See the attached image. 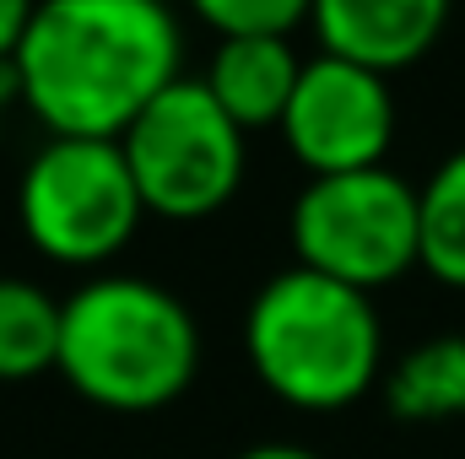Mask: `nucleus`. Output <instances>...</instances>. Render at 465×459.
I'll return each mask as SVG.
<instances>
[{
    "label": "nucleus",
    "instance_id": "nucleus-13",
    "mask_svg": "<svg viewBox=\"0 0 465 459\" xmlns=\"http://www.w3.org/2000/svg\"><path fill=\"white\" fill-rule=\"evenodd\" d=\"M314 0H190V11L217 27V38H243V33H276L292 38L298 22H309Z\"/></svg>",
    "mask_w": 465,
    "mask_h": 459
},
{
    "label": "nucleus",
    "instance_id": "nucleus-9",
    "mask_svg": "<svg viewBox=\"0 0 465 459\" xmlns=\"http://www.w3.org/2000/svg\"><path fill=\"white\" fill-rule=\"evenodd\" d=\"M298 76H303V60H298L292 38L243 33V38L217 44L201 82L223 103V114L249 135V130H282V114L298 93Z\"/></svg>",
    "mask_w": 465,
    "mask_h": 459
},
{
    "label": "nucleus",
    "instance_id": "nucleus-5",
    "mask_svg": "<svg viewBox=\"0 0 465 459\" xmlns=\"http://www.w3.org/2000/svg\"><path fill=\"white\" fill-rule=\"evenodd\" d=\"M119 151L146 217L201 222L223 211L243 184V130L223 114L201 76L163 87L119 135Z\"/></svg>",
    "mask_w": 465,
    "mask_h": 459
},
{
    "label": "nucleus",
    "instance_id": "nucleus-10",
    "mask_svg": "<svg viewBox=\"0 0 465 459\" xmlns=\"http://www.w3.org/2000/svg\"><path fill=\"white\" fill-rule=\"evenodd\" d=\"M384 405L401 422L465 416V336H433L384 367Z\"/></svg>",
    "mask_w": 465,
    "mask_h": 459
},
{
    "label": "nucleus",
    "instance_id": "nucleus-15",
    "mask_svg": "<svg viewBox=\"0 0 465 459\" xmlns=\"http://www.w3.org/2000/svg\"><path fill=\"white\" fill-rule=\"evenodd\" d=\"M232 459H320V454H309L298 444H254V449H243V454H232Z\"/></svg>",
    "mask_w": 465,
    "mask_h": 459
},
{
    "label": "nucleus",
    "instance_id": "nucleus-8",
    "mask_svg": "<svg viewBox=\"0 0 465 459\" xmlns=\"http://www.w3.org/2000/svg\"><path fill=\"white\" fill-rule=\"evenodd\" d=\"M450 5L455 0H314L309 22L320 33V54L395 76L444 38Z\"/></svg>",
    "mask_w": 465,
    "mask_h": 459
},
{
    "label": "nucleus",
    "instance_id": "nucleus-6",
    "mask_svg": "<svg viewBox=\"0 0 465 459\" xmlns=\"http://www.w3.org/2000/svg\"><path fill=\"white\" fill-rule=\"evenodd\" d=\"M287 232L303 270L373 298L417 270V190L390 168L325 173L292 200Z\"/></svg>",
    "mask_w": 465,
    "mask_h": 459
},
{
    "label": "nucleus",
    "instance_id": "nucleus-3",
    "mask_svg": "<svg viewBox=\"0 0 465 459\" xmlns=\"http://www.w3.org/2000/svg\"><path fill=\"white\" fill-rule=\"evenodd\" d=\"M243 351L254 378L298 411H341L384 378L373 298L303 265L254 292L243 314Z\"/></svg>",
    "mask_w": 465,
    "mask_h": 459
},
{
    "label": "nucleus",
    "instance_id": "nucleus-11",
    "mask_svg": "<svg viewBox=\"0 0 465 459\" xmlns=\"http://www.w3.org/2000/svg\"><path fill=\"white\" fill-rule=\"evenodd\" d=\"M417 265L465 292V146L450 151L417 190Z\"/></svg>",
    "mask_w": 465,
    "mask_h": 459
},
{
    "label": "nucleus",
    "instance_id": "nucleus-7",
    "mask_svg": "<svg viewBox=\"0 0 465 459\" xmlns=\"http://www.w3.org/2000/svg\"><path fill=\"white\" fill-rule=\"evenodd\" d=\"M282 141L309 168V179L384 168V151L395 141L390 76L336 60V54L303 60L298 93L282 114Z\"/></svg>",
    "mask_w": 465,
    "mask_h": 459
},
{
    "label": "nucleus",
    "instance_id": "nucleus-1",
    "mask_svg": "<svg viewBox=\"0 0 465 459\" xmlns=\"http://www.w3.org/2000/svg\"><path fill=\"white\" fill-rule=\"evenodd\" d=\"M5 71L49 135L119 141L184 76V33L163 0H38Z\"/></svg>",
    "mask_w": 465,
    "mask_h": 459
},
{
    "label": "nucleus",
    "instance_id": "nucleus-4",
    "mask_svg": "<svg viewBox=\"0 0 465 459\" xmlns=\"http://www.w3.org/2000/svg\"><path fill=\"white\" fill-rule=\"evenodd\" d=\"M146 217L119 141L49 135L16 179L22 238L71 270L109 265Z\"/></svg>",
    "mask_w": 465,
    "mask_h": 459
},
{
    "label": "nucleus",
    "instance_id": "nucleus-12",
    "mask_svg": "<svg viewBox=\"0 0 465 459\" xmlns=\"http://www.w3.org/2000/svg\"><path fill=\"white\" fill-rule=\"evenodd\" d=\"M60 362V303L22 276H0V384L38 378Z\"/></svg>",
    "mask_w": 465,
    "mask_h": 459
},
{
    "label": "nucleus",
    "instance_id": "nucleus-2",
    "mask_svg": "<svg viewBox=\"0 0 465 459\" xmlns=\"http://www.w3.org/2000/svg\"><path fill=\"white\" fill-rule=\"evenodd\" d=\"M201 330L190 308L146 276H93L60 303L54 373L104 411H157L190 389Z\"/></svg>",
    "mask_w": 465,
    "mask_h": 459
},
{
    "label": "nucleus",
    "instance_id": "nucleus-14",
    "mask_svg": "<svg viewBox=\"0 0 465 459\" xmlns=\"http://www.w3.org/2000/svg\"><path fill=\"white\" fill-rule=\"evenodd\" d=\"M33 11H38V0H0V65H11V54H16Z\"/></svg>",
    "mask_w": 465,
    "mask_h": 459
}]
</instances>
